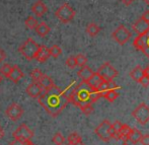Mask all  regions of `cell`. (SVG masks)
<instances>
[{
	"mask_svg": "<svg viewBox=\"0 0 149 145\" xmlns=\"http://www.w3.org/2000/svg\"><path fill=\"white\" fill-rule=\"evenodd\" d=\"M67 142L70 144L80 143V142H82V138H81V136L79 135V134L73 132V133H71L70 135L67 137Z\"/></svg>",
	"mask_w": 149,
	"mask_h": 145,
	"instance_id": "d4e9b609",
	"label": "cell"
},
{
	"mask_svg": "<svg viewBox=\"0 0 149 145\" xmlns=\"http://www.w3.org/2000/svg\"><path fill=\"white\" fill-rule=\"evenodd\" d=\"M2 80H3V75H2L1 73H0V83L2 82Z\"/></svg>",
	"mask_w": 149,
	"mask_h": 145,
	"instance_id": "f6af8a7d",
	"label": "cell"
},
{
	"mask_svg": "<svg viewBox=\"0 0 149 145\" xmlns=\"http://www.w3.org/2000/svg\"><path fill=\"white\" fill-rule=\"evenodd\" d=\"M30 145H35V144H33V142H31V144H30Z\"/></svg>",
	"mask_w": 149,
	"mask_h": 145,
	"instance_id": "c3c4849f",
	"label": "cell"
},
{
	"mask_svg": "<svg viewBox=\"0 0 149 145\" xmlns=\"http://www.w3.org/2000/svg\"><path fill=\"white\" fill-rule=\"evenodd\" d=\"M40 48V45H38L31 38H29L22 43V45L18 48V52L24 56L26 60H33L36 57L38 50Z\"/></svg>",
	"mask_w": 149,
	"mask_h": 145,
	"instance_id": "3957f363",
	"label": "cell"
},
{
	"mask_svg": "<svg viewBox=\"0 0 149 145\" xmlns=\"http://www.w3.org/2000/svg\"><path fill=\"white\" fill-rule=\"evenodd\" d=\"M43 74H44V73L38 68L31 70V80H33V82H39V80L41 79V77L43 76Z\"/></svg>",
	"mask_w": 149,
	"mask_h": 145,
	"instance_id": "f1b7e54d",
	"label": "cell"
},
{
	"mask_svg": "<svg viewBox=\"0 0 149 145\" xmlns=\"http://www.w3.org/2000/svg\"><path fill=\"white\" fill-rule=\"evenodd\" d=\"M131 31L126 28L124 24H121L119 28H117L113 31L112 37L119 45H125L130 39H131Z\"/></svg>",
	"mask_w": 149,
	"mask_h": 145,
	"instance_id": "5b68a950",
	"label": "cell"
},
{
	"mask_svg": "<svg viewBox=\"0 0 149 145\" xmlns=\"http://www.w3.org/2000/svg\"><path fill=\"white\" fill-rule=\"evenodd\" d=\"M100 98H102L100 92L90 87L86 81H81L71 90L68 96L69 102H72L80 109L86 105H92Z\"/></svg>",
	"mask_w": 149,
	"mask_h": 145,
	"instance_id": "7a4b0ae2",
	"label": "cell"
},
{
	"mask_svg": "<svg viewBox=\"0 0 149 145\" xmlns=\"http://www.w3.org/2000/svg\"><path fill=\"white\" fill-rule=\"evenodd\" d=\"M5 114L10 120L17 121L24 115V109H22V107L20 105L16 104V102H12V104H10L7 107V109L5 111Z\"/></svg>",
	"mask_w": 149,
	"mask_h": 145,
	"instance_id": "30bf717a",
	"label": "cell"
},
{
	"mask_svg": "<svg viewBox=\"0 0 149 145\" xmlns=\"http://www.w3.org/2000/svg\"><path fill=\"white\" fill-rule=\"evenodd\" d=\"M132 29H133V31L135 33H138V36L144 35L149 29V22L142 20V18H140L136 22H134L133 26H132Z\"/></svg>",
	"mask_w": 149,
	"mask_h": 145,
	"instance_id": "8fae6325",
	"label": "cell"
},
{
	"mask_svg": "<svg viewBox=\"0 0 149 145\" xmlns=\"http://www.w3.org/2000/svg\"><path fill=\"white\" fill-rule=\"evenodd\" d=\"M104 98H106L109 102H113L114 100H117V98L119 96V92L117 91L116 89H110V90H107L104 94H102Z\"/></svg>",
	"mask_w": 149,
	"mask_h": 145,
	"instance_id": "cb8c5ba5",
	"label": "cell"
},
{
	"mask_svg": "<svg viewBox=\"0 0 149 145\" xmlns=\"http://www.w3.org/2000/svg\"><path fill=\"white\" fill-rule=\"evenodd\" d=\"M102 78L95 72V73H93V74H92V76L90 77L86 82L88 83V85L90 87H92L93 89H96L98 85L100 84V82H102Z\"/></svg>",
	"mask_w": 149,
	"mask_h": 145,
	"instance_id": "44dd1931",
	"label": "cell"
},
{
	"mask_svg": "<svg viewBox=\"0 0 149 145\" xmlns=\"http://www.w3.org/2000/svg\"><path fill=\"white\" fill-rule=\"evenodd\" d=\"M145 3L149 6V0H145Z\"/></svg>",
	"mask_w": 149,
	"mask_h": 145,
	"instance_id": "bcb514c9",
	"label": "cell"
},
{
	"mask_svg": "<svg viewBox=\"0 0 149 145\" xmlns=\"http://www.w3.org/2000/svg\"><path fill=\"white\" fill-rule=\"evenodd\" d=\"M122 125H123V124H122L120 121H116V122H114V123L112 124V127L116 132H119L120 129H121V127H122Z\"/></svg>",
	"mask_w": 149,
	"mask_h": 145,
	"instance_id": "8d00e7d4",
	"label": "cell"
},
{
	"mask_svg": "<svg viewBox=\"0 0 149 145\" xmlns=\"http://www.w3.org/2000/svg\"><path fill=\"white\" fill-rule=\"evenodd\" d=\"M75 59H76V65L79 67H83L84 65H86L87 63V58L85 57L82 54H78L77 56H75Z\"/></svg>",
	"mask_w": 149,
	"mask_h": 145,
	"instance_id": "f546056e",
	"label": "cell"
},
{
	"mask_svg": "<svg viewBox=\"0 0 149 145\" xmlns=\"http://www.w3.org/2000/svg\"><path fill=\"white\" fill-rule=\"evenodd\" d=\"M52 141L55 145H64L65 144V137L60 133V132H57L55 133V135L52 138Z\"/></svg>",
	"mask_w": 149,
	"mask_h": 145,
	"instance_id": "83f0119b",
	"label": "cell"
},
{
	"mask_svg": "<svg viewBox=\"0 0 149 145\" xmlns=\"http://www.w3.org/2000/svg\"><path fill=\"white\" fill-rule=\"evenodd\" d=\"M50 56L53 58H58L62 54V49L58 45H53L51 48H49Z\"/></svg>",
	"mask_w": 149,
	"mask_h": 145,
	"instance_id": "4316f807",
	"label": "cell"
},
{
	"mask_svg": "<svg viewBox=\"0 0 149 145\" xmlns=\"http://www.w3.org/2000/svg\"><path fill=\"white\" fill-rule=\"evenodd\" d=\"M140 142H141L142 145H149V134H146V135H142Z\"/></svg>",
	"mask_w": 149,
	"mask_h": 145,
	"instance_id": "74e56055",
	"label": "cell"
},
{
	"mask_svg": "<svg viewBox=\"0 0 149 145\" xmlns=\"http://www.w3.org/2000/svg\"><path fill=\"white\" fill-rule=\"evenodd\" d=\"M6 58V54L5 52L3 51V50L0 49V62H2V61H4Z\"/></svg>",
	"mask_w": 149,
	"mask_h": 145,
	"instance_id": "ab89813d",
	"label": "cell"
},
{
	"mask_svg": "<svg viewBox=\"0 0 149 145\" xmlns=\"http://www.w3.org/2000/svg\"><path fill=\"white\" fill-rule=\"evenodd\" d=\"M49 58H50L49 48L46 47V46H40L37 54H36V57H35L36 60L39 61L40 63H44Z\"/></svg>",
	"mask_w": 149,
	"mask_h": 145,
	"instance_id": "9a60e30c",
	"label": "cell"
},
{
	"mask_svg": "<svg viewBox=\"0 0 149 145\" xmlns=\"http://www.w3.org/2000/svg\"><path fill=\"white\" fill-rule=\"evenodd\" d=\"M144 75V71L143 69L141 68V66H136L133 70L130 72V76H131L132 79H134L135 81H138L141 79V77Z\"/></svg>",
	"mask_w": 149,
	"mask_h": 145,
	"instance_id": "7402d4cb",
	"label": "cell"
},
{
	"mask_svg": "<svg viewBox=\"0 0 149 145\" xmlns=\"http://www.w3.org/2000/svg\"><path fill=\"white\" fill-rule=\"evenodd\" d=\"M31 140L30 141H22L19 139H14L13 141H11L9 143V145H30L31 144Z\"/></svg>",
	"mask_w": 149,
	"mask_h": 145,
	"instance_id": "e575fe53",
	"label": "cell"
},
{
	"mask_svg": "<svg viewBox=\"0 0 149 145\" xmlns=\"http://www.w3.org/2000/svg\"><path fill=\"white\" fill-rule=\"evenodd\" d=\"M111 122L108 120H104L94 130V133L98 136L100 140H102L104 142H109L112 139V136L110 134V128H111Z\"/></svg>",
	"mask_w": 149,
	"mask_h": 145,
	"instance_id": "ba28073f",
	"label": "cell"
},
{
	"mask_svg": "<svg viewBox=\"0 0 149 145\" xmlns=\"http://www.w3.org/2000/svg\"><path fill=\"white\" fill-rule=\"evenodd\" d=\"M55 16L63 24H68L74 18L75 10L68 3H64L56 10Z\"/></svg>",
	"mask_w": 149,
	"mask_h": 145,
	"instance_id": "277c9868",
	"label": "cell"
},
{
	"mask_svg": "<svg viewBox=\"0 0 149 145\" xmlns=\"http://www.w3.org/2000/svg\"><path fill=\"white\" fill-rule=\"evenodd\" d=\"M131 129H132V128H130L128 125H126V124H123L119 132L121 133V135L123 136V137H128L129 133L131 132Z\"/></svg>",
	"mask_w": 149,
	"mask_h": 145,
	"instance_id": "d6a6232c",
	"label": "cell"
},
{
	"mask_svg": "<svg viewBox=\"0 0 149 145\" xmlns=\"http://www.w3.org/2000/svg\"><path fill=\"white\" fill-rule=\"evenodd\" d=\"M35 31L39 37L44 38L50 33V26H48L45 22H40V24H38V26H37V28L35 29Z\"/></svg>",
	"mask_w": 149,
	"mask_h": 145,
	"instance_id": "ac0fdd59",
	"label": "cell"
},
{
	"mask_svg": "<svg viewBox=\"0 0 149 145\" xmlns=\"http://www.w3.org/2000/svg\"><path fill=\"white\" fill-rule=\"evenodd\" d=\"M43 88L39 84V82H31L28 87H26V93L33 98H38L40 94L43 92Z\"/></svg>",
	"mask_w": 149,
	"mask_h": 145,
	"instance_id": "4fadbf2b",
	"label": "cell"
},
{
	"mask_svg": "<svg viewBox=\"0 0 149 145\" xmlns=\"http://www.w3.org/2000/svg\"><path fill=\"white\" fill-rule=\"evenodd\" d=\"M39 84L41 85V87L43 88L44 90H46L53 86L54 81L50 76H48V75H46V74H43V76H42L41 79L39 80Z\"/></svg>",
	"mask_w": 149,
	"mask_h": 145,
	"instance_id": "ffe728a7",
	"label": "cell"
},
{
	"mask_svg": "<svg viewBox=\"0 0 149 145\" xmlns=\"http://www.w3.org/2000/svg\"><path fill=\"white\" fill-rule=\"evenodd\" d=\"M14 139H19L22 141H30L33 137V132L26 124H22L15 131L12 133Z\"/></svg>",
	"mask_w": 149,
	"mask_h": 145,
	"instance_id": "9c48e42d",
	"label": "cell"
},
{
	"mask_svg": "<svg viewBox=\"0 0 149 145\" xmlns=\"http://www.w3.org/2000/svg\"><path fill=\"white\" fill-rule=\"evenodd\" d=\"M142 41V49L141 52H143L144 55L149 59V29L144 35L139 36Z\"/></svg>",
	"mask_w": 149,
	"mask_h": 145,
	"instance_id": "e0dca14e",
	"label": "cell"
},
{
	"mask_svg": "<svg viewBox=\"0 0 149 145\" xmlns=\"http://www.w3.org/2000/svg\"><path fill=\"white\" fill-rule=\"evenodd\" d=\"M80 110L82 111V113L85 116H89V115L92 114V112H93V107H92V105H86V106L82 107Z\"/></svg>",
	"mask_w": 149,
	"mask_h": 145,
	"instance_id": "836d02e7",
	"label": "cell"
},
{
	"mask_svg": "<svg viewBox=\"0 0 149 145\" xmlns=\"http://www.w3.org/2000/svg\"><path fill=\"white\" fill-rule=\"evenodd\" d=\"M97 73L100 77L102 78V80L106 81H111L118 76V71L111 65V63L107 62L100 66V68L97 70Z\"/></svg>",
	"mask_w": 149,
	"mask_h": 145,
	"instance_id": "52a82bcc",
	"label": "cell"
},
{
	"mask_svg": "<svg viewBox=\"0 0 149 145\" xmlns=\"http://www.w3.org/2000/svg\"><path fill=\"white\" fill-rule=\"evenodd\" d=\"M93 71L91 70V69L89 68L88 66H86V65H84L83 67H81L80 70L77 72V75H78V77L81 79L82 81H87L90 77L92 76V74H93Z\"/></svg>",
	"mask_w": 149,
	"mask_h": 145,
	"instance_id": "2e32d148",
	"label": "cell"
},
{
	"mask_svg": "<svg viewBox=\"0 0 149 145\" xmlns=\"http://www.w3.org/2000/svg\"><path fill=\"white\" fill-rule=\"evenodd\" d=\"M141 18H142V20H146L147 22H149V10H147V11L144 12Z\"/></svg>",
	"mask_w": 149,
	"mask_h": 145,
	"instance_id": "f35d334b",
	"label": "cell"
},
{
	"mask_svg": "<svg viewBox=\"0 0 149 145\" xmlns=\"http://www.w3.org/2000/svg\"><path fill=\"white\" fill-rule=\"evenodd\" d=\"M66 145H85L83 142H80V143H76V144H70V143H67Z\"/></svg>",
	"mask_w": 149,
	"mask_h": 145,
	"instance_id": "ee69618b",
	"label": "cell"
},
{
	"mask_svg": "<svg viewBox=\"0 0 149 145\" xmlns=\"http://www.w3.org/2000/svg\"><path fill=\"white\" fill-rule=\"evenodd\" d=\"M100 31V26L96 24H94V22H90L86 26V33H88L90 37H95V36H97Z\"/></svg>",
	"mask_w": 149,
	"mask_h": 145,
	"instance_id": "603a6c76",
	"label": "cell"
},
{
	"mask_svg": "<svg viewBox=\"0 0 149 145\" xmlns=\"http://www.w3.org/2000/svg\"><path fill=\"white\" fill-rule=\"evenodd\" d=\"M47 10H48L47 6H46V4L44 3L42 0H38V1L35 2V3L33 4V6H31V11H33V14H35L36 16H38V17H42V16L47 12Z\"/></svg>",
	"mask_w": 149,
	"mask_h": 145,
	"instance_id": "7c38bea8",
	"label": "cell"
},
{
	"mask_svg": "<svg viewBox=\"0 0 149 145\" xmlns=\"http://www.w3.org/2000/svg\"><path fill=\"white\" fill-rule=\"evenodd\" d=\"M38 20L37 18H35L33 16H28L26 20H24V24H26V28H29L30 29H35L38 26Z\"/></svg>",
	"mask_w": 149,
	"mask_h": 145,
	"instance_id": "484cf974",
	"label": "cell"
},
{
	"mask_svg": "<svg viewBox=\"0 0 149 145\" xmlns=\"http://www.w3.org/2000/svg\"><path fill=\"white\" fill-rule=\"evenodd\" d=\"M143 71H144V75H146V76L149 77V65L146 66L145 69H143Z\"/></svg>",
	"mask_w": 149,
	"mask_h": 145,
	"instance_id": "b9f144b4",
	"label": "cell"
},
{
	"mask_svg": "<svg viewBox=\"0 0 149 145\" xmlns=\"http://www.w3.org/2000/svg\"><path fill=\"white\" fill-rule=\"evenodd\" d=\"M66 65H67V67H68V68L74 69L75 67L77 66V65H76V59H75V56H70V57L67 58Z\"/></svg>",
	"mask_w": 149,
	"mask_h": 145,
	"instance_id": "1f68e13d",
	"label": "cell"
},
{
	"mask_svg": "<svg viewBox=\"0 0 149 145\" xmlns=\"http://www.w3.org/2000/svg\"><path fill=\"white\" fill-rule=\"evenodd\" d=\"M135 120L141 125H146L149 122V107L145 104H140L135 110L132 112Z\"/></svg>",
	"mask_w": 149,
	"mask_h": 145,
	"instance_id": "8992f818",
	"label": "cell"
},
{
	"mask_svg": "<svg viewBox=\"0 0 149 145\" xmlns=\"http://www.w3.org/2000/svg\"><path fill=\"white\" fill-rule=\"evenodd\" d=\"M139 82L141 83V85L144 87L149 86V77L146 76V75H143V76L141 77V79L139 80Z\"/></svg>",
	"mask_w": 149,
	"mask_h": 145,
	"instance_id": "d590c367",
	"label": "cell"
},
{
	"mask_svg": "<svg viewBox=\"0 0 149 145\" xmlns=\"http://www.w3.org/2000/svg\"><path fill=\"white\" fill-rule=\"evenodd\" d=\"M141 137H142L141 132L138 129H136V128H134V129H131V132H130L129 135H128L127 139L129 140V141H131L133 144H137L140 142Z\"/></svg>",
	"mask_w": 149,
	"mask_h": 145,
	"instance_id": "d6986e66",
	"label": "cell"
},
{
	"mask_svg": "<svg viewBox=\"0 0 149 145\" xmlns=\"http://www.w3.org/2000/svg\"><path fill=\"white\" fill-rule=\"evenodd\" d=\"M121 1L123 2V3L125 4V5H130V4L133 3V2L135 1V0H121Z\"/></svg>",
	"mask_w": 149,
	"mask_h": 145,
	"instance_id": "60d3db41",
	"label": "cell"
},
{
	"mask_svg": "<svg viewBox=\"0 0 149 145\" xmlns=\"http://www.w3.org/2000/svg\"><path fill=\"white\" fill-rule=\"evenodd\" d=\"M24 72H22V70L19 68V67L17 66V65H13L11 68V71H10L9 75H8L7 78L10 79V80L12 81V82L14 83H17L18 81L20 80V79L24 77Z\"/></svg>",
	"mask_w": 149,
	"mask_h": 145,
	"instance_id": "5bb4252c",
	"label": "cell"
},
{
	"mask_svg": "<svg viewBox=\"0 0 149 145\" xmlns=\"http://www.w3.org/2000/svg\"><path fill=\"white\" fill-rule=\"evenodd\" d=\"M11 68H12V66L11 65H9V64H4V65H2L1 66V68H0V73H1L3 76H5L6 78L8 77V75H9V73H10V71H11Z\"/></svg>",
	"mask_w": 149,
	"mask_h": 145,
	"instance_id": "4dcf8cb0",
	"label": "cell"
},
{
	"mask_svg": "<svg viewBox=\"0 0 149 145\" xmlns=\"http://www.w3.org/2000/svg\"><path fill=\"white\" fill-rule=\"evenodd\" d=\"M38 102L50 116L55 118L66 108L69 100L64 90L54 84L40 94Z\"/></svg>",
	"mask_w": 149,
	"mask_h": 145,
	"instance_id": "6da1fadb",
	"label": "cell"
},
{
	"mask_svg": "<svg viewBox=\"0 0 149 145\" xmlns=\"http://www.w3.org/2000/svg\"><path fill=\"white\" fill-rule=\"evenodd\" d=\"M3 136H4V130L2 129V127L0 126V139L3 138Z\"/></svg>",
	"mask_w": 149,
	"mask_h": 145,
	"instance_id": "7bdbcfd3",
	"label": "cell"
},
{
	"mask_svg": "<svg viewBox=\"0 0 149 145\" xmlns=\"http://www.w3.org/2000/svg\"><path fill=\"white\" fill-rule=\"evenodd\" d=\"M122 145H129V144H128V143H127V142H124V143H123V144H122Z\"/></svg>",
	"mask_w": 149,
	"mask_h": 145,
	"instance_id": "7dc6e473",
	"label": "cell"
}]
</instances>
